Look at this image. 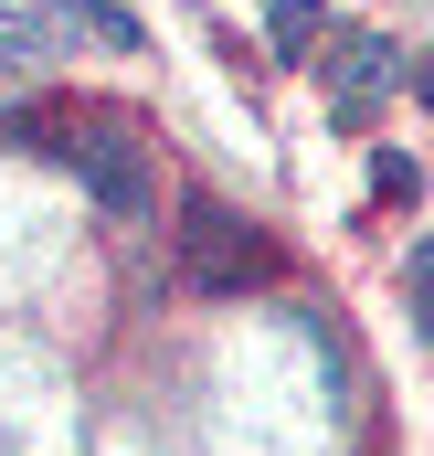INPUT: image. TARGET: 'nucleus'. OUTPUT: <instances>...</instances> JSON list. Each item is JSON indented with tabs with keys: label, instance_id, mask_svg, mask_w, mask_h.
<instances>
[{
	"label": "nucleus",
	"instance_id": "423d86ee",
	"mask_svg": "<svg viewBox=\"0 0 434 456\" xmlns=\"http://www.w3.org/2000/svg\"><path fill=\"white\" fill-rule=\"evenodd\" d=\"M403 297H414V330L434 319V244L414 233V265H403Z\"/></svg>",
	"mask_w": 434,
	"mask_h": 456
},
{
	"label": "nucleus",
	"instance_id": "7ed1b4c3",
	"mask_svg": "<svg viewBox=\"0 0 434 456\" xmlns=\"http://www.w3.org/2000/svg\"><path fill=\"white\" fill-rule=\"evenodd\" d=\"M191 276H202V287H244V276H265L254 224H233L222 202H191Z\"/></svg>",
	"mask_w": 434,
	"mask_h": 456
},
{
	"label": "nucleus",
	"instance_id": "f03ea898",
	"mask_svg": "<svg viewBox=\"0 0 434 456\" xmlns=\"http://www.w3.org/2000/svg\"><path fill=\"white\" fill-rule=\"evenodd\" d=\"M392 86H403V43L350 32V43H339V64H328V117H339V127H360V117L382 107Z\"/></svg>",
	"mask_w": 434,
	"mask_h": 456
},
{
	"label": "nucleus",
	"instance_id": "39448f33",
	"mask_svg": "<svg viewBox=\"0 0 434 456\" xmlns=\"http://www.w3.org/2000/svg\"><path fill=\"white\" fill-rule=\"evenodd\" d=\"M371 191H382V202H414V191H424V170H414L403 149H382V159H371Z\"/></svg>",
	"mask_w": 434,
	"mask_h": 456
},
{
	"label": "nucleus",
	"instance_id": "20e7f679",
	"mask_svg": "<svg viewBox=\"0 0 434 456\" xmlns=\"http://www.w3.org/2000/svg\"><path fill=\"white\" fill-rule=\"evenodd\" d=\"M265 43H276L286 64H308V53H318V0H276V11H265Z\"/></svg>",
	"mask_w": 434,
	"mask_h": 456
},
{
	"label": "nucleus",
	"instance_id": "f257e3e1",
	"mask_svg": "<svg viewBox=\"0 0 434 456\" xmlns=\"http://www.w3.org/2000/svg\"><path fill=\"white\" fill-rule=\"evenodd\" d=\"M53 159L96 191V213H117V224H138L149 202H159V181H149V159L117 138V127H85V138H53Z\"/></svg>",
	"mask_w": 434,
	"mask_h": 456
}]
</instances>
